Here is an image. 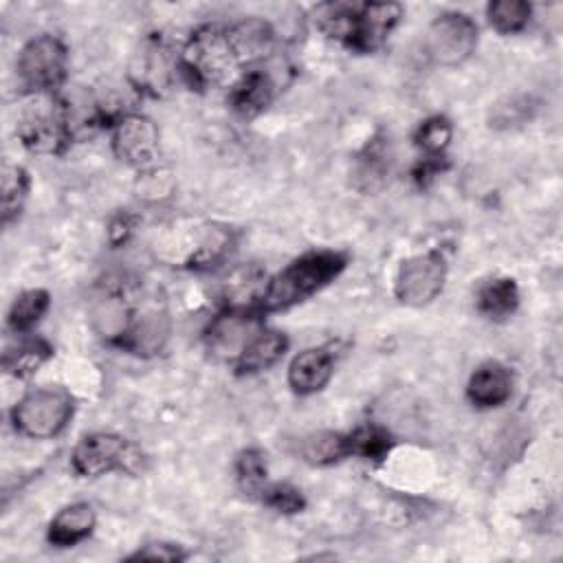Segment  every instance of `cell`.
<instances>
[{
	"instance_id": "6da1fadb",
	"label": "cell",
	"mask_w": 563,
	"mask_h": 563,
	"mask_svg": "<svg viewBox=\"0 0 563 563\" xmlns=\"http://www.w3.org/2000/svg\"><path fill=\"white\" fill-rule=\"evenodd\" d=\"M347 266V255L339 251H310L292 260L273 275L257 299L260 312L288 310L334 282Z\"/></svg>"
},
{
	"instance_id": "7a4b0ae2",
	"label": "cell",
	"mask_w": 563,
	"mask_h": 563,
	"mask_svg": "<svg viewBox=\"0 0 563 563\" xmlns=\"http://www.w3.org/2000/svg\"><path fill=\"white\" fill-rule=\"evenodd\" d=\"M178 66L196 88H216L238 79L240 64L229 44L227 29L205 24L185 42Z\"/></svg>"
},
{
	"instance_id": "3957f363",
	"label": "cell",
	"mask_w": 563,
	"mask_h": 563,
	"mask_svg": "<svg viewBox=\"0 0 563 563\" xmlns=\"http://www.w3.org/2000/svg\"><path fill=\"white\" fill-rule=\"evenodd\" d=\"M29 97L18 119L22 145L35 154H62L73 141L66 101L55 92Z\"/></svg>"
},
{
	"instance_id": "277c9868",
	"label": "cell",
	"mask_w": 563,
	"mask_h": 563,
	"mask_svg": "<svg viewBox=\"0 0 563 563\" xmlns=\"http://www.w3.org/2000/svg\"><path fill=\"white\" fill-rule=\"evenodd\" d=\"M73 396L62 387H37L24 394L11 409L13 429L26 438H55L73 418Z\"/></svg>"
},
{
	"instance_id": "5b68a950",
	"label": "cell",
	"mask_w": 563,
	"mask_h": 563,
	"mask_svg": "<svg viewBox=\"0 0 563 563\" xmlns=\"http://www.w3.org/2000/svg\"><path fill=\"white\" fill-rule=\"evenodd\" d=\"M143 462L141 451L117 433L97 431L84 435L73 449L70 464L81 477H99L112 471L134 473Z\"/></svg>"
},
{
	"instance_id": "8992f818",
	"label": "cell",
	"mask_w": 563,
	"mask_h": 563,
	"mask_svg": "<svg viewBox=\"0 0 563 563\" xmlns=\"http://www.w3.org/2000/svg\"><path fill=\"white\" fill-rule=\"evenodd\" d=\"M66 46L55 35L29 40L18 55V77L29 95L55 92L66 79Z\"/></svg>"
},
{
	"instance_id": "52a82bcc",
	"label": "cell",
	"mask_w": 563,
	"mask_h": 563,
	"mask_svg": "<svg viewBox=\"0 0 563 563\" xmlns=\"http://www.w3.org/2000/svg\"><path fill=\"white\" fill-rule=\"evenodd\" d=\"M477 46V24L457 11L438 15L424 33V53L438 66L464 64Z\"/></svg>"
},
{
	"instance_id": "ba28073f",
	"label": "cell",
	"mask_w": 563,
	"mask_h": 563,
	"mask_svg": "<svg viewBox=\"0 0 563 563\" xmlns=\"http://www.w3.org/2000/svg\"><path fill=\"white\" fill-rule=\"evenodd\" d=\"M446 257L440 251H424L407 257L396 275V297L400 303L422 308L444 288Z\"/></svg>"
},
{
	"instance_id": "9c48e42d",
	"label": "cell",
	"mask_w": 563,
	"mask_h": 563,
	"mask_svg": "<svg viewBox=\"0 0 563 563\" xmlns=\"http://www.w3.org/2000/svg\"><path fill=\"white\" fill-rule=\"evenodd\" d=\"M262 312L249 306H227L205 332L207 347L213 356L233 361L262 332Z\"/></svg>"
},
{
	"instance_id": "30bf717a",
	"label": "cell",
	"mask_w": 563,
	"mask_h": 563,
	"mask_svg": "<svg viewBox=\"0 0 563 563\" xmlns=\"http://www.w3.org/2000/svg\"><path fill=\"white\" fill-rule=\"evenodd\" d=\"M112 152L132 167H154L158 158V128L143 114L119 117L112 125Z\"/></svg>"
},
{
	"instance_id": "8fae6325",
	"label": "cell",
	"mask_w": 563,
	"mask_h": 563,
	"mask_svg": "<svg viewBox=\"0 0 563 563\" xmlns=\"http://www.w3.org/2000/svg\"><path fill=\"white\" fill-rule=\"evenodd\" d=\"M172 77L174 59L167 44L156 35L141 40L130 59V81L136 90L150 97H161L169 90Z\"/></svg>"
},
{
	"instance_id": "7c38bea8",
	"label": "cell",
	"mask_w": 563,
	"mask_h": 563,
	"mask_svg": "<svg viewBox=\"0 0 563 563\" xmlns=\"http://www.w3.org/2000/svg\"><path fill=\"white\" fill-rule=\"evenodd\" d=\"M402 15V7L396 2H367L356 7L352 37L347 48L356 53H372L376 51L391 29L398 24Z\"/></svg>"
},
{
	"instance_id": "4fadbf2b",
	"label": "cell",
	"mask_w": 563,
	"mask_h": 563,
	"mask_svg": "<svg viewBox=\"0 0 563 563\" xmlns=\"http://www.w3.org/2000/svg\"><path fill=\"white\" fill-rule=\"evenodd\" d=\"M240 68H255L275 51V31L262 18H244L227 29Z\"/></svg>"
},
{
	"instance_id": "5bb4252c",
	"label": "cell",
	"mask_w": 563,
	"mask_h": 563,
	"mask_svg": "<svg viewBox=\"0 0 563 563\" xmlns=\"http://www.w3.org/2000/svg\"><path fill=\"white\" fill-rule=\"evenodd\" d=\"M334 372V354L330 347H308L288 365V385L299 396L321 391Z\"/></svg>"
},
{
	"instance_id": "9a60e30c",
	"label": "cell",
	"mask_w": 563,
	"mask_h": 563,
	"mask_svg": "<svg viewBox=\"0 0 563 563\" xmlns=\"http://www.w3.org/2000/svg\"><path fill=\"white\" fill-rule=\"evenodd\" d=\"M277 90V84L271 73H266L262 66L246 68L238 75V79L231 84L229 90V103L233 110L242 117H255L273 101Z\"/></svg>"
},
{
	"instance_id": "2e32d148",
	"label": "cell",
	"mask_w": 563,
	"mask_h": 563,
	"mask_svg": "<svg viewBox=\"0 0 563 563\" xmlns=\"http://www.w3.org/2000/svg\"><path fill=\"white\" fill-rule=\"evenodd\" d=\"M512 394V374L499 361L482 363L466 383L468 400L479 409L501 407Z\"/></svg>"
},
{
	"instance_id": "e0dca14e",
	"label": "cell",
	"mask_w": 563,
	"mask_h": 563,
	"mask_svg": "<svg viewBox=\"0 0 563 563\" xmlns=\"http://www.w3.org/2000/svg\"><path fill=\"white\" fill-rule=\"evenodd\" d=\"M95 508L86 501L64 506L48 523V543L55 548H70L84 541L95 528Z\"/></svg>"
},
{
	"instance_id": "ac0fdd59",
	"label": "cell",
	"mask_w": 563,
	"mask_h": 563,
	"mask_svg": "<svg viewBox=\"0 0 563 563\" xmlns=\"http://www.w3.org/2000/svg\"><path fill=\"white\" fill-rule=\"evenodd\" d=\"M288 350V339L279 330H262L235 358V369L240 374H257L273 367Z\"/></svg>"
},
{
	"instance_id": "d6986e66",
	"label": "cell",
	"mask_w": 563,
	"mask_h": 563,
	"mask_svg": "<svg viewBox=\"0 0 563 563\" xmlns=\"http://www.w3.org/2000/svg\"><path fill=\"white\" fill-rule=\"evenodd\" d=\"M167 332H169V328H167L165 317L152 312V314H145V317L132 321L117 345H121L123 350H128L132 354L150 356V354H156L165 345Z\"/></svg>"
},
{
	"instance_id": "ffe728a7",
	"label": "cell",
	"mask_w": 563,
	"mask_h": 563,
	"mask_svg": "<svg viewBox=\"0 0 563 563\" xmlns=\"http://www.w3.org/2000/svg\"><path fill=\"white\" fill-rule=\"evenodd\" d=\"M519 306V288L510 277L486 282L477 290V310L488 319H506Z\"/></svg>"
},
{
	"instance_id": "44dd1931",
	"label": "cell",
	"mask_w": 563,
	"mask_h": 563,
	"mask_svg": "<svg viewBox=\"0 0 563 563\" xmlns=\"http://www.w3.org/2000/svg\"><path fill=\"white\" fill-rule=\"evenodd\" d=\"M299 455L312 466H328L350 455V440L343 433L317 431L299 442Z\"/></svg>"
},
{
	"instance_id": "7402d4cb",
	"label": "cell",
	"mask_w": 563,
	"mask_h": 563,
	"mask_svg": "<svg viewBox=\"0 0 563 563\" xmlns=\"http://www.w3.org/2000/svg\"><path fill=\"white\" fill-rule=\"evenodd\" d=\"M48 292L42 288H31L20 292L7 314V323L13 332H29L48 310Z\"/></svg>"
},
{
	"instance_id": "603a6c76",
	"label": "cell",
	"mask_w": 563,
	"mask_h": 563,
	"mask_svg": "<svg viewBox=\"0 0 563 563\" xmlns=\"http://www.w3.org/2000/svg\"><path fill=\"white\" fill-rule=\"evenodd\" d=\"M537 103L528 95H508L490 108V125L497 130H512L526 125L534 117Z\"/></svg>"
},
{
	"instance_id": "cb8c5ba5",
	"label": "cell",
	"mask_w": 563,
	"mask_h": 563,
	"mask_svg": "<svg viewBox=\"0 0 563 563\" xmlns=\"http://www.w3.org/2000/svg\"><path fill=\"white\" fill-rule=\"evenodd\" d=\"M532 15V7L523 0H495L486 7V18L497 33H519Z\"/></svg>"
},
{
	"instance_id": "d4e9b609",
	"label": "cell",
	"mask_w": 563,
	"mask_h": 563,
	"mask_svg": "<svg viewBox=\"0 0 563 563\" xmlns=\"http://www.w3.org/2000/svg\"><path fill=\"white\" fill-rule=\"evenodd\" d=\"M29 191V174L24 167L4 163L2 167V222L9 224L22 209Z\"/></svg>"
},
{
	"instance_id": "484cf974",
	"label": "cell",
	"mask_w": 563,
	"mask_h": 563,
	"mask_svg": "<svg viewBox=\"0 0 563 563\" xmlns=\"http://www.w3.org/2000/svg\"><path fill=\"white\" fill-rule=\"evenodd\" d=\"M350 440V455H361L367 460H383L389 449H391V435L376 427V424H365L347 433Z\"/></svg>"
},
{
	"instance_id": "4316f807",
	"label": "cell",
	"mask_w": 563,
	"mask_h": 563,
	"mask_svg": "<svg viewBox=\"0 0 563 563\" xmlns=\"http://www.w3.org/2000/svg\"><path fill=\"white\" fill-rule=\"evenodd\" d=\"M451 136H453V128H451V121L446 117H429L424 119L418 130H416V145L429 156V158H440L442 152L449 147L451 143Z\"/></svg>"
},
{
	"instance_id": "83f0119b",
	"label": "cell",
	"mask_w": 563,
	"mask_h": 563,
	"mask_svg": "<svg viewBox=\"0 0 563 563\" xmlns=\"http://www.w3.org/2000/svg\"><path fill=\"white\" fill-rule=\"evenodd\" d=\"M235 479L246 495H260L266 486V460L260 449H244L235 460Z\"/></svg>"
},
{
	"instance_id": "f1b7e54d",
	"label": "cell",
	"mask_w": 563,
	"mask_h": 563,
	"mask_svg": "<svg viewBox=\"0 0 563 563\" xmlns=\"http://www.w3.org/2000/svg\"><path fill=\"white\" fill-rule=\"evenodd\" d=\"M51 354H53V350L46 341H42V339L26 341L15 352L4 354V369L13 372L15 376H26V374L35 372Z\"/></svg>"
},
{
	"instance_id": "f546056e",
	"label": "cell",
	"mask_w": 563,
	"mask_h": 563,
	"mask_svg": "<svg viewBox=\"0 0 563 563\" xmlns=\"http://www.w3.org/2000/svg\"><path fill=\"white\" fill-rule=\"evenodd\" d=\"M260 499L277 510V512H284V515H295V512H301L303 506H306V499L301 495L299 488L286 484V482H275V484H266L264 490L260 493Z\"/></svg>"
},
{
	"instance_id": "4dcf8cb0",
	"label": "cell",
	"mask_w": 563,
	"mask_h": 563,
	"mask_svg": "<svg viewBox=\"0 0 563 563\" xmlns=\"http://www.w3.org/2000/svg\"><path fill=\"white\" fill-rule=\"evenodd\" d=\"M172 176L158 167H147L143 169L136 187H139V196L147 198V200H158L169 196L172 191Z\"/></svg>"
},
{
	"instance_id": "1f68e13d",
	"label": "cell",
	"mask_w": 563,
	"mask_h": 563,
	"mask_svg": "<svg viewBox=\"0 0 563 563\" xmlns=\"http://www.w3.org/2000/svg\"><path fill=\"white\" fill-rule=\"evenodd\" d=\"M183 561L187 559V552L176 545V543H163V541H156V543H147L143 548H139L130 561Z\"/></svg>"
}]
</instances>
